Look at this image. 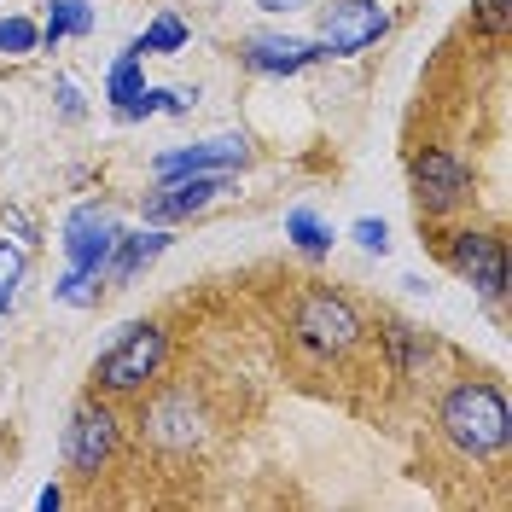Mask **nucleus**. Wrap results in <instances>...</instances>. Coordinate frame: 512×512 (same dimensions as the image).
Instances as JSON below:
<instances>
[{"label": "nucleus", "mask_w": 512, "mask_h": 512, "mask_svg": "<svg viewBox=\"0 0 512 512\" xmlns=\"http://www.w3.org/2000/svg\"><path fill=\"white\" fill-rule=\"evenodd\" d=\"M437 425H443V437L460 454H472V460H489V454H501L512 437V414H507V396L495 390V384L483 379H466L454 384L443 396V408H437Z\"/></svg>", "instance_id": "nucleus-1"}, {"label": "nucleus", "mask_w": 512, "mask_h": 512, "mask_svg": "<svg viewBox=\"0 0 512 512\" xmlns=\"http://www.w3.org/2000/svg\"><path fill=\"white\" fill-rule=\"evenodd\" d=\"M163 355H169V338H163L158 320H134L117 332V344L94 361V384L111 390V396H134L163 373Z\"/></svg>", "instance_id": "nucleus-2"}, {"label": "nucleus", "mask_w": 512, "mask_h": 512, "mask_svg": "<svg viewBox=\"0 0 512 512\" xmlns=\"http://www.w3.org/2000/svg\"><path fill=\"white\" fill-rule=\"evenodd\" d=\"M390 35V6L379 0H332L320 6V59H355Z\"/></svg>", "instance_id": "nucleus-3"}, {"label": "nucleus", "mask_w": 512, "mask_h": 512, "mask_svg": "<svg viewBox=\"0 0 512 512\" xmlns=\"http://www.w3.org/2000/svg\"><path fill=\"white\" fill-rule=\"evenodd\" d=\"M297 332H303V344L320 355H344L361 344V315H355L344 297H332V291H309L303 303H297Z\"/></svg>", "instance_id": "nucleus-4"}, {"label": "nucleus", "mask_w": 512, "mask_h": 512, "mask_svg": "<svg viewBox=\"0 0 512 512\" xmlns=\"http://www.w3.org/2000/svg\"><path fill=\"white\" fill-rule=\"evenodd\" d=\"M117 216L105 210V204H82V210H70V222H64V262L70 268H82V274H99L105 268V256L117 245Z\"/></svg>", "instance_id": "nucleus-5"}, {"label": "nucleus", "mask_w": 512, "mask_h": 512, "mask_svg": "<svg viewBox=\"0 0 512 512\" xmlns=\"http://www.w3.org/2000/svg\"><path fill=\"white\" fill-rule=\"evenodd\" d=\"M251 158V140L245 134H216V140H198V146H181V152H158L152 158V175L158 181H175V175H227Z\"/></svg>", "instance_id": "nucleus-6"}, {"label": "nucleus", "mask_w": 512, "mask_h": 512, "mask_svg": "<svg viewBox=\"0 0 512 512\" xmlns=\"http://www.w3.org/2000/svg\"><path fill=\"white\" fill-rule=\"evenodd\" d=\"M111 454H117V419H111V408H105V402L76 408V419L64 425V460H70L82 478H94Z\"/></svg>", "instance_id": "nucleus-7"}, {"label": "nucleus", "mask_w": 512, "mask_h": 512, "mask_svg": "<svg viewBox=\"0 0 512 512\" xmlns=\"http://www.w3.org/2000/svg\"><path fill=\"white\" fill-rule=\"evenodd\" d=\"M448 262H454V274H466L489 303L507 297V245H501L495 233H460L454 251H448Z\"/></svg>", "instance_id": "nucleus-8"}, {"label": "nucleus", "mask_w": 512, "mask_h": 512, "mask_svg": "<svg viewBox=\"0 0 512 512\" xmlns=\"http://www.w3.org/2000/svg\"><path fill=\"white\" fill-rule=\"evenodd\" d=\"M227 192V175H175V181H163L152 198H146V222H187V216H198V210H210L216 198Z\"/></svg>", "instance_id": "nucleus-9"}, {"label": "nucleus", "mask_w": 512, "mask_h": 512, "mask_svg": "<svg viewBox=\"0 0 512 512\" xmlns=\"http://www.w3.org/2000/svg\"><path fill=\"white\" fill-rule=\"evenodd\" d=\"M140 437L158 448H192V437H198L192 390H163L152 408H140Z\"/></svg>", "instance_id": "nucleus-10"}, {"label": "nucleus", "mask_w": 512, "mask_h": 512, "mask_svg": "<svg viewBox=\"0 0 512 512\" xmlns=\"http://www.w3.org/2000/svg\"><path fill=\"white\" fill-rule=\"evenodd\" d=\"M414 192L425 210H448V204H460L466 198V163L443 152V146H431V152H419L414 158Z\"/></svg>", "instance_id": "nucleus-11"}, {"label": "nucleus", "mask_w": 512, "mask_h": 512, "mask_svg": "<svg viewBox=\"0 0 512 512\" xmlns=\"http://www.w3.org/2000/svg\"><path fill=\"white\" fill-rule=\"evenodd\" d=\"M169 251V233L152 227V233H117V245L105 256V268H99V291H123L134 286V274L146 268V262H158Z\"/></svg>", "instance_id": "nucleus-12"}, {"label": "nucleus", "mask_w": 512, "mask_h": 512, "mask_svg": "<svg viewBox=\"0 0 512 512\" xmlns=\"http://www.w3.org/2000/svg\"><path fill=\"white\" fill-rule=\"evenodd\" d=\"M239 59L251 64L256 76H297L303 64L320 59V41H297V35H251Z\"/></svg>", "instance_id": "nucleus-13"}, {"label": "nucleus", "mask_w": 512, "mask_h": 512, "mask_svg": "<svg viewBox=\"0 0 512 512\" xmlns=\"http://www.w3.org/2000/svg\"><path fill=\"white\" fill-rule=\"evenodd\" d=\"M384 344H390V361H396V373H419L425 361H431V338L419 332V326H402V320H390L384 326Z\"/></svg>", "instance_id": "nucleus-14"}, {"label": "nucleus", "mask_w": 512, "mask_h": 512, "mask_svg": "<svg viewBox=\"0 0 512 512\" xmlns=\"http://www.w3.org/2000/svg\"><path fill=\"white\" fill-rule=\"evenodd\" d=\"M88 30H94V6L88 0H53L47 6V24H41V41L59 47L64 35H88Z\"/></svg>", "instance_id": "nucleus-15"}, {"label": "nucleus", "mask_w": 512, "mask_h": 512, "mask_svg": "<svg viewBox=\"0 0 512 512\" xmlns=\"http://www.w3.org/2000/svg\"><path fill=\"white\" fill-rule=\"evenodd\" d=\"M140 59H146V53H140V47L128 41L123 53H117V64H111V76H105V99H111L117 111H123L128 99H134L140 88H146V76H140Z\"/></svg>", "instance_id": "nucleus-16"}, {"label": "nucleus", "mask_w": 512, "mask_h": 512, "mask_svg": "<svg viewBox=\"0 0 512 512\" xmlns=\"http://www.w3.org/2000/svg\"><path fill=\"white\" fill-rule=\"evenodd\" d=\"M286 239L303 256H326V251H332V227L320 222L315 210H291V216H286Z\"/></svg>", "instance_id": "nucleus-17"}, {"label": "nucleus", "mask_w": 512, "mask_h": 512, "mask_svg": "<svg viewBox=\"0 0 512 512\" xmlns=\"http://www.w3.org/2000/svg\"><path fill=\"white\" fill-rule=\"evenodd\" d=\"M134 47H140V53H181V47H187V24H181L175 12H163V18L146 24V35H140Z\"/></svg>", "instance_id": "nucleus-18"}, {"label": "nucleus", "mask_w": 512, "mask_h": 512, "mask_svg": "<svg viewBox=\"0 0 512 512\" xmlns=\"http://www.w3.org/2000/svg\"><path fill=\"white\" fill-rule=\"evenodd\" d=\"M41 47V24H30V18H0V53L6 59H24V53H35Z\"/></svg>", "instance_id": "nucleus-19"}, {"label": "nucleus", "mask_w": 512, "mask_h": 512, "mask_svg": "<svg viewBox=\"0 0 512 512\" xmlns=\"http://www.w3.org/2000/svg\"><path fill=\"white\" fill-rule=\"evenodd\" d=\"M53 297H59V303H70V309H94V303H99V274L64 268V280L53 286Z\"/></svg>", "instance_id": "nucleus-20"}, {"label": "nucleus", "mask_w": 512, "mask_h": 512, "mask_svg": "<svg viewBox=\"0 0 512 512\" xmlns=\"http://www.w3.org/2000/svg\"><path fill=\"white\" fill-rule=\"evenodd\" d=\"M24 262H30L24 239H0V286L18 291V280H24Z\"/></svg>", "instance_id": "nucleus-21"}, {"label": "nucleus", "mask_w": 512, "mask_h": 512, "mask_svg": "<svg viewBox=\"0 0 512 512\" xmlns=\"http://www.w3.org/2000/svg\"><path fill=\"white\" fill-rule=\"evenodd\" d=\"M355 245H361V251H373V256H384V251H390V227L373 222V216H367V222H355Z\"/></svg>", "instance_id": "nucleus-22"}, {"label": "nucleus", "mask_w": 512, "mask_h": 512, "mask_svg": "<svg viewBox=\"0 0 512 512\" xmlns=\"http://www.w3.org/2000/svg\"><path fill=\"white\" fill-rule=\"evenodd\" d=\"M478 30L483 35H507V0H478Z\"/></svg>", "instance_id": "nucleus-23"}, {"label": "nucleus", "mask_w": 512, "mask_h": 512, "mask_svg": "<svg viewBox=\"0 0 512 512\" xmlns=\"http://www.w3.org/2000/svg\"><path fill=\"white\" fill-rule=\"evenodd\" d=\"M59 111L64 117H82V94H76V82H59Z\"/></svg>", "instance_id": "nucleus-24"}, {"label": "nucleus", "mask_w": 512, "mask_h": 512, "mask_svg": "<svg viewBox=\"0 0 512 512\" xmlns=\"http://www.w3.org/2000/svg\"><path fill=\"white\" fill-rule=\"evenodd\" d=\"M64 507V489L59 483H47V489H41V512H59Z\"/></svg>", "instance_id": "nucleus-25"}, {"label": "nucleus", "mask_w": 512, "mask_h": 512, "mask_svg": "<svg viewBox=\"0 0 512 512\" xmlns=\"http://www.w3.org/2000/svg\"><path fill=\"white\" fill-rule=\"evenodd\" d=\"M262 12H297V6H309V0H256Z\"/></svg>", "instance_id": "nucleus-26"}]
</instances>
